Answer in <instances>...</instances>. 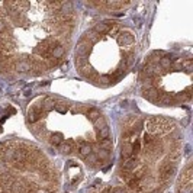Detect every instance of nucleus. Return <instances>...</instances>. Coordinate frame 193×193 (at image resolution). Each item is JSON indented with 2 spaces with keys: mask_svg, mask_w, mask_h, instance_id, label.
Here are the masks:
<instances>
[{
  "mask_svg": "<svg viewBox=\"0 0 193 193\" xmlns=\"http://www.w3.org/2000/svg\"><path fill=\"white\" fill-rule=\"evenodd\" d=\"M176 174V164L171 161H163L160 166V179L168 180Z\"/></svg>",
  "mask_w": 193,
  "mask_h": 193,
  "instance_id": "obj_1",
  "label": "nucleus"
},
{
  "mask_svg": "<svg viewBox=\"0 0 193 193\" xmlns=\"http://www.w3.org/2000/svg\"><path fill=\"white\" fill-rule=\"evenodd\" d=\"M42 112H44V109H42V105H38V103H35L32 107H29V110H28V120L31 122V124H35L36 120L41 119V116H42Z\"/></svg>",
  "mask_w": 193,
  "mask_h": 193,
  "instance_id": "obj_2",
  "label": "nucleus"
},
{
  "mask_svg": "<svg viewBox=\"0 0 193 193\" xmlns=\"http://www.w3.org/2000/svg\"><path fill=\"white\" fill-rule=\"evenodd\" d=\"M13 68H16L20 73H26L29 70H32V63L29 60H26V57H23V58H20L19 61H15Z\"/></svg>",
  "mask_w": 193,
  "mask_h": 193,
  "instance_id": "obj_3",
  "label": "nucleus"
},
{
  "mask_svg": "<svg viewBox=\"0 0 193 193\" xmlns=\"http://www.w3.org/2000/svg\"><path fill=\"white\" fill-rule=\"evenodd\" d=\"M118 41H119L120 45L128 47V45H132L135 42V38H134V35L131 32H120L119 36H118Z\"/></svg>",
  "mask_w": 193,
  "mask_h": 193,
  "instance_id": "obj_4",
  "label": "nucleus"
},
{
  "mask_svg": "<svg viewBox=\"0 0 193 193\" xmlns=\"http://www.w3.org/2000/svg\"><path fill=\"white\" fill-rule=\"evenodd\" d=\"M145 128H147V132L151 134V135L158 134V124H157V119H155V118H150V119H147Z\"/></svg>",
  "mask_w": 193,
  "mask_h": 193,
  "instance_id": "obj_5",
  "label": "nucleus"
},
{
  "mask_svg": "<svg viewBox=\"0 0 193 193\" xmlns=\"http://www.w3.org/2000/svg\"><path fill=\"white\" fill-rule=\"evenodd\" d=\"M144 96H145L148 100H151V102H157L158 103V99H160V92H157V89L155 87H151V89H148L144 92Z\"/></svg>",
  "mask_w": 193,
  "mask_h": 193,
  "instance_id": "obj_6",
  "label": "nucleus"
},
{
  "mask_svg": "<svg viewBox=\"0 0 193 193\" xmlns=\"http://www.w3.org/2000/svg\"><path fill=\"white\" fill-rule=\"evenodd\" d=\"M90 51V44L87 42V41H80V44L77 45L76 48V52H77V57H80V55H87V52Z\"/></svg>",
  "mask_w": 193,
  "mask_h": 193,
  "instance_id": "obj_7",
  "label": "nucleus"
},
{
  "mask_svg": "<svg viewBox=\"0 0 193 193\" xmlns=\"http://www.w3.org/2000/svg\"><path fill=\"white\" fill-rule=\"evenodd\" d=\"M137 167H138V160H137V158H134V157L127 158V160L122 163V168H124V170H127V171H132V170H135Z\"/></svg>",
  "mask_w": 193,
  "mask_h": 193,
  "instance_id": "obj_8",
  "label": "nucleus"
},
{
  "mask_svg": "<svg viewBox=\"0 0 193 193\" xmlns=\"http://www.w3.org/2000/svg\"><path fill=\"white\" fill-rule=\"evenodd\" d=\"M94 31L99 35L100 33H109L110 32V22H99V23H96Z\"/></svg>",
  "mask_w": 193,
  "mask_h": 193,
  "instance_id": "obj_9",
  "label": "nucleus"
},
{
  "mask_svg": "<svg viewBox=\"0 0 193 193\" xmlns=\"http://www.w3.org/2000/svg\"><path fill=\"white\" fill-rule=\"evenodd\" d=\"M132 155H134L132 144H131V142H125V144H122V158H124V160H127V158H131Z\"/></svg>",
  "mask_w": 193,
  "mask_h": 193,
  "instance_id": "obj_10",
  "label": "nucleus"
},
{
  "mask_svg": "<svg viewBox=\"0 0 193 193\" xmlns=\"http://www.w3.org/2000/svg\"><path fill=\"white\" fill-rule=\"evenodd\" d=\"M84 41H87V42L92 45V44H94V42H97V41H99V33L96 32L94 29L87 31V32L84 33Z\"/></svg>",
  "mask_w": 193,
  "mask_h": 193,
  "instance_id": "obj_11",
  "label": "nucleus"
},
{
  "mask_svg": "<svg viewBox=\"0 0 193 193\" xmlns=\"http://www.w3.org/2000/svg\"><path fill=\"white\" fill-rule=\"evenodd\" d=\"M64 52H66V47H63V45H60V44H58V45H57V47H55L52 51H51V54H49V55H51V58H54V60H60L61 57L64 55Z\"/></svg>",
  "mask_w": 193,
  "mask_h": 193,
  "instance_id": "obj_12",
  "label": "nucleus"
},
{
  "mask_svg": "<svg viewBox=\"0 0 193 193\" xmlns=\"http://www.w3.org/2000/svg\"><path fill=\"white\" fill-rule=\"evenodd\" d=\"M10 192L12 193H26V187L23 186L20 181H13L10 186Z\"/></svg>",
  "mask_w": 193,
  "mask_h": 193,
  "instance_id": "obj_13",
  "label": "nucleus"
},
{
  "mask_svg": "<svg viewBox=\"0 0 193 193\" xmlns=\"http://www.w3.org/2000/svg\"><path fill=\"white\" fill-rule=\"evenodd\" d=\"M61 151L64 154H70L74 151V142L73 141H66L61 144Z\"/></svg>",
  "mask_w": 193,
  "mask_h": 193,
  "instance_id": "obj_14",
  "label": "nucleus"
},
{
  "mask_svg": "<svg viewBox=\"0 0 193 193\" xmlns=\"http://www.w3.org/2000/svg\"><path fill=\"white\" fill-rule=\"evenodd\" d=\"M79 151H80V155H81V157H84V158H86L89 154H92V147L89 145V144H84V142H81V144H80V148H79Z\"/></svg>",
  "mask_w": 193,
  "mask_h": 193,
  "instance_id": "obj_15",
  "label": "nucleus"
},
{
  "mask_svg": "<svg viewBox=\"0 0 193 193\" xmlns=\"http://www.w3.org/2000/svg\"><path fill=\"white\" fill-rule=\"evenodd\" d=\"M63 140H64V137L61 132H54L51 135V144H54V145H61Z\"/></svg>",
  "mask_w": 193,
  "mask_h": 193,
  "instance_id": "obj_16",
  "label": "nucleus"
},
{
  "mask_svg": "<svg viewBox=\"0 0 193 193\" xmlns=\"http://www.w3.org/2000/svg\"><path fill=\"white\" fill-rule=\"evenodd\" d=\"M41 105H42V109H44L45 112H47V110H51L52 107H55V103H54V100L51 99V97H47Z\"/></svg>",
  "mask_w": 193,
  "mask_h": 193,
  "instance_id": "obj_17",
  "label": "nucleus"
},
{
  "mask_svg": "<svg viewBox=\"0 0 193 193\" xmlns=\"http://www.w3.org/2000/svg\"><path fill=\"white\" fill-rule=\"evenodd\" d=\"M158 102H160L161 105H164V106H167V105L173 103L174 99H173V96H170V94H161V96H160V99H158Z\"/></svg>",
  "mask_w": 193,
  "mask_h": 193,
  "instance_id": "obj_18",
  "label": "nucleus"
},
{
  "mask_svg": "<svg viewBox=\"0 0 193 193\" xmlns=\"http://www.w3.org/2000/svg\"><path fill=\"white\" fill-rule=\"evenodd\" d=\"M173 66V60L170 58V57H163V58H160V67L161 68H170V67Z\"/></svg>",
  "mask_w": 193,
  "mask_h": 193,
  "instance_id": "obj_19",
  "label": "nucleus"
},
{
  "mask_svg": "<svg viewBox=\"0 0 193 193\" xmlns=\"http://www.w3.org/2000/svg\"><path fill=\"white\" fill-rule=\"evenodd\" d=\"M97 137H99L100 140H106L107 137H109V128H107V125L97 129Z\"/></svg>",
  "mask_w": 193,
  "mask_h": 193,
  "instance_id": "obj_20",
  "label": "nucleus"
},
{
  "mask_svg": "<svg viewBox=\"0 0 193 193\" xmlns=\"http://www.w3.org/2000/svg\"><path fill=\"white\" fill-rule=\"evenodd\" d=\"M128 3H124V2H106L105 6L107 7H115V9H120V7L127 6Z\"/></svg>",
  "mask_w": 193,
  "mask_h": 193,
  "instance_id": "obj_21",
  "label": "nucleus"
},
{
  "mask_svg": "<svg viewBox=\"0 0 193 193\" xmlns=\"http://www.w3.org/2000/svg\"><path fill=\"white\" fill-rule=\"evenodd\" d=\"M154 141H155V138H154V135H151V134H148L147 132L145 135H144V147H150L151 144H153Z\"/></svg>",
  "mask_w": 193,
  "mask_h": 193,
  "instance_id": "obj_22",
  "label": "nucleus"
},
{
  "mask_svg": "<svg viewBox=\"0 0 193 193\" xmlns=\"http://www.w3.org/2000/svg\"><path fill=\"white\" fill-rule=\"evenodd\" d=\"M179 193H192V183H181L179 187Z\"/></svg>",
  "mask_w": 193,
  "mask_h": 193,
  "instance_id": "obj_23",
  "label": "nucleus"
},
{
  "mask_svg": "<svg viewBox=\"0 0 193 193\" xmlns=\"http://www.w3.org/2000/svg\"><path fill=\"white\" fill-rule=\"evenodd\" d=\"M100 148L102 150H106V151H110L112 150V141L110 140H102L100 141Z\"/></svg>",
  "mask_w": 193,
  "mask_h": 193,
  "instance_id": "obj_24",
  "label": "nucleus"
},
{
  "mask_svg": "<svg viewBox=\"0 0 193 193\" xmlns=\"http://www.w3.org/2000/svg\"><path fill=\"white\" fill-rule=\"evenodd\" d=\"M180 64H181V68H185L187 73L192 71V68H193V61L192 60H185V61H181Z\"/></svg>",
  "mask_w": 193,
  "mask_h": 193,
  "instance_id": "obj_25",
  "label": "nucleus"
},
{
  "mask_svg": "<svg viewBox=\"0 0 193 193\" xmlns=\"http://www.w3.org/2000/svg\"><path fill=\"white\" fill-rule=\"evenodd\" d=\"M119 176H120V179H124L125 181H129V180L134 177V174L131 173V171H127V170H120Z\"/></svg>",
  "mask_w": 193,
  "mask_h": 193,
  "instance_id": "obj_26",
  "label": "nucleus"
},
{
  "mask_svg": "<svg viewBox=\"0 0 193 193\" xmlns=\"http://www.w3.org/2000/svg\"><path fill=\"white\" fill-rule=\"evenodd\" d=\"M94 125H96V128H97V129H100V128L106 127V120H105V118H103V116L100 115L99 118L94 120Z\"/></svg>",
  "mask_w": 193,
  "mask_h": 193,
  "instance_id": "obj_27",
  "label": "nucleus"
},
{
  "mask_svg": "<svg viewBox=\"0 0 193 193\" xmlns=\"http://www.w3.org/2000/svg\"><path fill=\"white\" fill-rule=\"evenodd\" d=\"M6 31H9V25H7V22L5 18H2L0 16V33L6 32Z\"/></svg>",
  "mask_w": 193,
  "mask_h": 193,
  "instance_id": "obj_28",
  "label": "nucleus"
},
{
  "mask_svg": "<svg viewBox=\"0 0 193 193\" xmlns=\"http://www.w3.org/2000/svg\"><path fill=\"white\" fill-rule=\"evenodd\" d=\"M87 116H89V118H90V119H92V120L94 122V120H96V119H97V118L100 116V113L97 112L96 109H90V110L87 112Z\"/></svg>",
  "mask_w": 193,
  "mask_h": 193,
  "instance_id": "obj_29",
  "label": "nucleus"
},
{
  "mask_svg": "<svg viewBox=\"0 0 193 193\" xmlns=\"http://www.w3.org/2000/svg\"><path fill=\"white\" fill-rule=\"evenodd\" d=\"M96 157H97V158H100V160H106L107 157H109V151H106V150H102V148H100Z\"/></svg>",
  "mask_w": 193,
  "mask_h": 193,
  "instance_id": "obj_30",
  "label": "nucleus"
},
{
  "mask_svg": "<svg viewBox=\"0 0 193 193\" xmlns=\"http://www.w3.org/2000/svg\"><path fill=\"white\" fill-rule=\"evenodd\" d=\"M86 161H87V164H92L93 166V164H96V161H97V157L94 154H89L86 157Z\"/></svg>",
  "mask_w": 193,
  "mask_h": 193,
  "instance_id": "obj_31",
  "label": "nucleus"
},
{
  "mask_svg": "<svg viewBox=\"0 0 193 193\" xmlns=\"http://www.w3.org/2000/svg\"><path fill=\"white\" fill-rule=\"evenodd\" d=\"M140 148H141V144H140V141H135L132 144V153L137 155V154L140 153Z\"/></svg>",
  "mask_w": 193,
  "mask_h": 193,
  "instance_id": "obj_32",
  "label": "nucleus"
},
{
  "mask_svg": "<svg viewBox=\"0 0 193 193\" xmlns=\"http://www.w3.org/2000/svg\"><path fill=\"white\" fill-rule=\"evenodd\" d=\"M110 80H112V77H102V79H100V81H102L103 84H107Z\"/></svg>",
  "mask_w": 193,
  "mask_h": 193,
  "instance_id": "obj_33",
  "label": "nucleus"
},
{
  "mask_svg": "<svg viewBox=\"0 0 193 193\" xmlns=\"http://www.w3.org/2000/svg\"><path fill=\"white\" fill-rule=\"evenodd\" d=\"M112 193H127L122 187H116V189H113V192Z\"/></svg>",
  "mask_w": 193,
  "mask_h": 193,
  "instance_id": "obj_34",
  "label": "nucleus"
},
{
  "mask_svg": "<svg viewBox=\"0 0 193 193\" xmlns=\"http://www.w3.org/2000/svg\"><path fill=\"white\" fill-rule=\"evenodd\" d=\"M0 193H7V186H5V185H0Z\"/></svg>",
  "mask_w": 193,
  "mask_h": 193,
  "instance_id": "obj_35",
  "label": "nucleus"
},
{
  "mask_svg": "<svg viewBox=\"0 0 193 193\" xmlns=\"http://www.w3.org/2000/svg\"><path fill=\"white\" fill-rule=\"evenodd\" d=\"M151 193H158V192H151Z\"/></svg>",
  "mask_w": 193,
  "mask_h": 193,
  "instance_id": "obj_36",
  "label": "nucleus"
}]
</instances>
